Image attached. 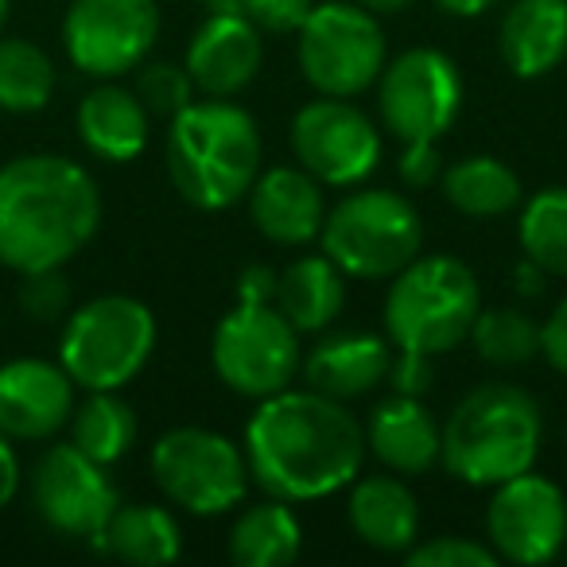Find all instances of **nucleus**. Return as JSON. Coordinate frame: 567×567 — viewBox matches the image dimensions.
I'll return each mask as SVG.
<instances>
[{
	"label": "nucleus",
	"mask_w": 567,
	"mask_h": 567,
	"mask_svg": "<svg viewBox=\"0 0 567 567\" xmlns=\"http://www.w3.org/2000/svg\"><path fill=\"white\" fill-rule=\"evenodd\" d=\"M463 110V74L443 51L412 48L385 63L378 79L381 128L401 144L440 141Z\"/></svg>",
	"instance_id": "9b49d317"
},
{
	"label": "nucleus",
	"mask_w": 567,
	"mask_h": 567,
	"mask_svg": "<svg viewBox=\"0 0 567 567\" xmlns=\"http://www.w3.org/2000/svg\"><path fill=\"white\" fill-rule=\"evenodd\" d=\"M540 409L517 385H482L451 409L440 463L466 486H489L533 471L540 455Z\"/></svg>",
	"instance_id": "20e7f679"
},
{
	"label": "nucleus",
	"mask_w": 567,
	"mask_h": 567,
	"mask_svg": "<svg viewBox=\"0 0 567 567\" xmlns=\"http://www.w3.org/2000/svg\"><path fill=\"white\" fill-rule=\"evenodd\" d=\"M190 94H195V82H190L187 66L179 63H148L136 79V97L144 102V110L152 117H167L183 113L190 105Z\"/></svg>",
	"instance_id": "2f4dec72"
},
{
	"label": "nucleus",
	"mask_w": 567,
	"mask_h": 567,
	"mask_svg": "<svg viewBox=\"0 0 567 567\" xmlns=\"http://www.w3.org/2000/svg\"><path fill=\"white\" fill-rule=\"evenodd\" d=\"M303 551V525L292 513V502L268 497L249 509L229 528V559L237 567H288Z\"/></svg>",
	"instance_id": "a878e982"
},
{
	"label": "nucleus",
	"mask_w": 567,
	"mask_h": 567,
	"mask_svg": "<svg viewBox=\"0 0 567 567\" xmlns=\"http://www.w3.org/2000/svg\"><path fill=\"white\" fill-rule=\"evenodd\" d=\"M156 350V316L133 296H97L66 316L59 365L86 393L125 389Z\"/></svg>",
	"instance_id": "423d86ee"
},
{
	"label": "nucleus",
	"mask_w": 567,
	"mask_h": 567,
	"mask_svg": "<svg viewBox=\"0 0 567 567\" xmlns=\"http://www.w3.org/2000/svg\"><path fill=\"white\" fill-rule=\"evenodd\" d=\"M404 564L409 567H494L502 564L489 544L466 540V536H435V540L412 544L404 551Z\"/></svg>",
	"instance_id": "473e14b6"
},
{
	"label": "nucleus",
	"mask_w": 567,
	"mask_h": 567,
	"mask_svg": "<svg viewBox=\"0 0 567 567\" xmlns=\"http://www.w3.org/2000/svg\"><path fill=\"white\" fill-rule=\"evenodd\" d=\"M440 443L443 427L420 396L393 393L365 420V451L401 478H420L432 471L440 463Z\"/></svg>",
	"instance_id": "6ab92c4d"
},
{
	"label": "nucleus",
	"mask_w": 567,
	"mask_h": 567,
	"mask_svg": "<svg viewBox=\"0 0 567 567\" xmlns=\"http://www.w3.org/2000/svg\"><path fill=\"white\" fill-rule=\"evenodd\" d=\"M159 494L195 517H218L249 494V458L229 435L210 427H172L152 443Z\"/></svg>",
	"instance_id": "1a4fd4ad"
},
{
	"label": "nucleus",
	"mask_w": 567,
	"mask_h": 567,
	"mask_svg": "<svg viewBox=\"0 0 567 567\" xmlns=\"http://www.w3.org/2000/svg\"><path fill=\"white\" fill-rule=\"evenodd\" d=\"M74 416V381L59 362L17 358L0 365V432L9 440H51Z\"/></svg>",
	"instance_id": "dca6fc26"
},
{
	"label": "nucleus",
	"mask_w": 567,
	"mask_h": 567,
	"mask_svg": "<svg viewBox=\"0 0 567 567\" xmlns=\"http://www.w3.org/2000/svg\"><path fill=\"white\" fill-rule=\"evenodd\" d=\"M362 9H370L373 17H393V12H404L412 0H358Z\"/></svg>",
	"instance_id": "79ce46f5"
},
{
	"label": "nucleus",
	"mask_w": 567,
	"mask_h": 567,
	"mask_svg": "<svg viewBox=\"0 0 567 567\" xmlns=\"http://www.w3.org/2000/svg\"><path fill=\"white\" fill-rule=\"evenodd\" d=\"M471 342L482 362L525 365L540 354V323H533L520 308H489L474 319Z\"/></svg>",
	"instance_id": "7c9ffc66"
},
{
	"label": "nucleus",
	"mask_w": 567,
	"mask_h": 567,
	"mask_svg": "<svg viewBox=\"0 0 567 567\" xmlns=\"http://www.w3.org/2000/svg\"><path fill=\"white\" fill-rule=\"evenodd\" d=\"M292 152L323 187H358L381 164V136L350 97L319 94L292 117Z\"/></svg>",
	"instance_id": "ddd939ff"
},
{
	"label": "nucleus",
	"mask_w": 567,
	"mask_h": 567,
	"mask_svg": "<svg viewBox=\"0 0 567 567\" xmlns=\"http://www.w3.org/2000/svg\"><path fill=\"white\" fill-rule=\"evenodd\" d=\"M276 284H280V272L265 265H249L237 280V300L241 303H276Z\"/></svg>",
	"instance_id": "58836bf2"
},
{
	"label": "nucleus",
	"mask_w": 567,
	"mask_h": 567,
	"mask_svg": "<svg viewBox=\"0 0 567 567\" xmlns=\"http://www.w3.org/2000/svg\"><path fill=\"white\" fill-rule=\"evenodd\" d=\"M210 362L221 385L237 396L265 401L292 385L303 365L300 331L276 303H241L218 319L210 339Z\"/></svg>",
	"instance_id": "9d476101"
},
{
	"label": "nucleus",
	"mask_w": 567,
	"mask_h": 567,
	"mask_svg": "<svg viewBox=\"0 0 567 567\" xmlns=\"http://www.w3.org/2000/svg\"><path fill=\"white\" fill-rule=\"evenodd\" d=\"M159 40L156 0H74L63 20L71 63L97 82L121 79L148 59Z\"/></svg>",
	"instance_id": "f8f14e48"
},
{
	"label": "nucleus",
	"mask_w": 567,
	"mask_h": 567,
	"mask_svg": "<svg viewBox=\"0 0 567 567\" xmlns=\"http://www.w3.org/2000/svg\"><path fill=\"white\" fill-rule=\"evenodd\" d=\"M347 517L358 540L378 551H409L420 536L416 494L393 471L354 478L347 497Z\"/></svg>",
	"instance_id": "412c9836"
},
{
	"label": "nucleus",
	"mask_w": 567,
	"mask_h": 567,
	"mask_svg": "<svg viewBox=\"0 0 567 567\" xmlns=\"http://www.w3.org/2000/svg\"><path fill=\"white\" fill-rule=\"evenodd\" d=\"M102 226V190L82 164L51 152L0 167V265L12 272L63 268Z\"/></svg>",
	"instance_id": "f03ea898"
},
{
	"label": "nucleus",
	"mask_w": 567,
	"mask_h": 567,
	"mask_svg": "<svg viewBox=\"0 0 567 567\" xmlns=\"http://www.w3.org/2000/svg\"><path fill=\"white\" fill-rule=\"evenodd\" d=\"M540 358L551 365V370L567 378V296L540 323Z\"/></svg>",
	"instance_id": "4c0bfd02"
},
{
	"label": "nucleus",
	"mask_w": 567,
	"mask_h": 567,
	"mask_svg": "<svg viewBox=\"0 0 567 567\" xmlns=\"http://www.w3.org/2000/svg\"><path fill=\"white\" fill-rule=\"evenodd\" d=\"M4 20H9V0H0V28H4Z\"/></svg>",
	"instance_id": "c03bdc74"
},
{
	"label": "nucleus",
	"mask_w": 567,
	"mask_h": 567,
	"mask_svg": "<svg viewBox=\"0 0 567 567\" xmlns=\"http://www.w3.org/2000/svg\"><path fill=\"white\" fill-rule=\"evenodd\" d=\"M152 113L136 97V90H125L117 82H102L79 102V136L97 159L128 164L148 148Z\"/></svg>",
	"instance_id": "5701e85b"
},
{
	"label": "nucleus",
	"mask_w": 567,
	"mask_h": 567,
	"mask_svg": "<svg viewBox=\"0 0 567 567\" xmlns=\"http://www.w3.org/2000/svg\"><path fill=\"white\" fill-rule=\"evenodd\" d=\"M489 548L520 567H540L567 544V497L544 474H513L497 482L486 505Z\"/></svg>",
	"instance_id": "4468645a"
},
{
	"label": "nucleus",
	"mask_w": 567,
	"mask_h": 567,
	"mask_svg": "<svg viewBox=\"0 0 567 567\" xmlns=\"http://www.w3.org/2000/svg\"><path fill=\"white\" fill-rule=\"evenodd\" d=\"M55 94V63L28 40H0V110L40 113Z\"/></svg>",
	"instance_id": "c756f323"
},
{
	"label": "nucleus",
	"mask_w": 567,
	"mask_h": 567,
	"mask_svg": "<svg viewBox=\"0 0 567 567\" xmlns=\"http://www.w3.org/2000/svg\"><path fill=\"white\" fill-rule=\"evenodd\" d=\"M389 365H393V342L389 334H370V331H342L327 334L316 347L303 354V381L316 393H327L334 401H350L362 396L370 389H378L381 381H389Z\"/></svg>",
	"instance_id": "aec40b11"
},
{
	"label": "nucleus",
	"mask_w": 567,
	"mask_h": 567,
	"mask_svg": "<svg viewBox=\"0 0 567 567\" xmlns=\"http://www.w3.org/2000/svg\"><path fill=\"white\" fill-rule=\"evenodd\" d=\"M245 458L268 497L319 502L358 478L365 427L334 396L288 385L265 396L245 424Z\"/></svg>",
	"instance_id": "f257e3e1"
},
{
	"label": "nucleus",
	"mask_w": 567,
	"mask_h": 567,
	"mask_svg": "<svg viewBox=\"0 0 567 567\" xmlns=\"http://www.w3.org/2000/svg\"><path fill=\"white\" fill-rule=\"evenodd\" d=\"M303 79L327 97H358L385 71V32L358 0H323L296 32Z\"/></svg>",
	"instance_id": "6e6552de"
},
{
	"label": "nucleus",
	"mask_w": 567,
	"mask_h": 567,
	"mask_svg": "<svg viewBox=\"0 0 567 567\" xmlns=\"http://www.w3.org/2000/svg\"><path fill=\"white\" fill-rule=\"evenodd\" d=\"M265 63V40L249 17L210 12L187 48V74L206 97H234L252 86Z\"/></svg>",
	"instance_id": "f3484780"
},
{
	"label": "nucleus",
	"mask_w": 567,
	"mask_h": 567,
	"mask_svg": "<svg viewBox=\"0 0 567 567\" xmlns=\"http://www.w3.org/2000/svg\"><path fill=\"white\" fill-rule=\"evenodd\" d=\"M427 381H432V358L416 354V350H396L393 365H389V385H393V393L424 396Z\"/></svg>",
	"instance_id": "e433bc0d"
},
{
	"label": "nucleus",
	"mask_w": 567,
	"mask_h": 567,
	"mask_svg": "<svg viewBox=\"0 0 567 567\" xmlns=\"http://www.w3.org/2000/svg\"><path fill=\"white\" fill-rule=\"evenodd\" d=\"M482 288L471 265L451 252L416 257L393 276L385 296V334L396 350L440 358L471 339Z\"/></svg>",
	"instance_id": "39448f33"
},
{
	"label": "nucleus",
	"mask_w": 567,
	"mask_h": 567,
	"mask_svg": "<svg viewBox=\"0 0 567 567\" xmlns=\"http://www.w3.org/2000/svg\"><path fill=\"white\" fill-rule=\"evenodd\" d=\"M276 308L300 334H319L347 308V272L327 252L296 257L276 284Z\"/></svg>",
	"instance_id": "b1692460"
},
{
	"label": "nucleus",
	"mask_w": 567,
	"mask_h": 567,
	"mask_svg": "<svg viewBox=\"0 0 567 567\" xmlns=\"http://www.w3.org/2000/svg\"><path fill=\"white\" fill-rule=\"evenodd\" d=\"M167 175L183 203L226 210L241 203L260 175V128L226 97L190 102L167 128Z\"/></svg>",
	"instance_id": "7ed1b4c3"
},
{
	"label": "nucleus",
	"mask_w": 567,
	"mask_h": 567,
	"mask_svg": "<svg viewBox=\"0 0 567 567\" xmlns=\"http://www.w3.org/2000/svg\"><path fill=\"white\" fill-rule=\"evenodd\" d=\"M210 12H226V17H245V0H206Z\"/></svg>",
	"instance_id": "37998d69"
},
{
	"label": "nucleus",
	"mask_w": 567,
	"mask_h": 567,
	"mask_svg": "<svg viewBox=\"0 0 567 567\" xmlns=\"http://www.w3.org/2000/svg\"><path fill=\"white\" fill-rule=\"evenodd\" d=\"M17 489H20V458L12 451V440L0 432V509L17 497Z\"/></svg>",
	"instance_id": "ea45409f"
},
{
	"label": "nucleus",
	"mask_w": 567,
	"mask_h": 567,
	"mask_svg": "<svg viewBox=\"0 0 567 567\" xmlns=\"http://www.w3.org/2000/svg\"><path fill=\"white\" fill-rule=\"evenodd\" d=\"M32 505L48 528L94 540L121 497L102 463L82 455L74 443H51L32 471Z\"/></svg>",
	"instance_id": "2eb2a0df"
},
{
	"label": "nucleus",
	"mask_w": 567,
	"mask_h": 567,
	"mask_svg": "<svg viewBox=\"0 0 567 567\" xmlns=\"http://www.w3.org/2000/svg\"><path fill=\"white\" fill-rule=\"evenodd\" d=\"M443 198L466 218H502L517 210L525 190L509 164L494 156H466L443 167Z\"/></svg>",
	"instance_id": "bb28decb"
},
{
	"label": "nucleus",
	"mask_w": 567,
	"mask_h": 567,
	"mask_svg": "<svg viewBox=\"0 0 567 567\" xmlns=\"http://www.w3.org/2000/svg\"><path fill=\"white\" fill-rule=\"evenodd\" d=\"M502 63L517 79H544L567 55V0H517L497 32Z\"/></svg>",
	"instance_id": "4be33fe9"
},
{
	"label": "nucleus",
	"mask_w": 567,
	"mask_h": 567,
	"mask_svg": "<svg viewBox=\"0 0 567 567\" xmlns=\"http://www.w3.org/2000/svg\"><path fill=\"white\" fill-rule=\"evenodd\" d=\"M97 551L125 564H144V567H164L175 564L183 556V528L172 517V509L164 505H117L113 517L102 525V533L94 536Z\"/></svg>",
	"instance_id": "393cba45"
},
{
	"label": "nucleus",
	"mask_w": 567,
	"mask_h": 567,
	"mask_svg": "<svg viewBox=\"0 0 567 567\" xmlns=\"http://www.w3.org/2000/svg\"><path fill=\"white\" fill-rule=\"evenodd\" d=\"M323 252L358 280H393L409 260L420 257L424 221L416 206L396 190H350L323 221Z\"/></svg>",
	"instance_id": "0eeeda50"
},
{
	"label": "nucleus",
	"mask_w": 567,
	"mask_h": 567,
	"mask_svg": "<svg viewBox=\"0 0 567 567\" xmlns=\"http://www.w3.org/2000/svg\"><path fill=\"white\" fill-rule=\"evenodd\" d=\"M311 9L316 0H245V17L268 35H296Z\"/></svg>",
	"instance_id": "f704fd0d"
},
{
	"label": "nucleus",
	"mask_w": 567,
	"mask_h": 567,
	"mask_svg": "<svg viewBox=\"0 0 567 567\" xmlns=\"http://www.w3.org/2000/svg\"><path fill=\"white\" fill-rule=\"evenodd\" d=\"M435 4L451 17H482V12L494 9L497 0H435Z\"/></svg>",
	"instance_id": "a19ab883"
},
{
	"label": "nucleus",
	"mask_w": 567,
	"mask_h": 567,
	"mask_svg": "<svg viewBox=\"0 0 567 567\" xmlns=\"http://www.w3.org/2000/svg\"><path fill=\"white\" fill-rule=\"evenodd\" d=\"M66 427H71L74 447L102 466L121 463L136 440V416L117 396V389H97L82 404H74V416Z\"/></svg>",
	"instance_id": "cd10ccee"
},
{
	"label": "nucleus",
	"mask_w": 567,
	"mask_h": 567,
	"mask_svg": "<svg viewBox=\"0 0 567 567\" xmlns=\"http://www.w3.org/2000/svg\"><path fill=\"white\" fill-rule=\"evenodd\" d=\"M396 175H401L409 187L427 190L443 179V156L435 148V141H412L404 144L401 152V164H396Z\"/></svg>",
	"instance_id": "c9c22d12"
},
{
	"label": "nucleus",
	"mask_w": 567,
	"mask_h": 567,
	"mask_svg": "<svg viewBox=\"0 0 567 567\" xmlns=\"http://www.w3.org/2000/svg\"><path fill=\"white\" fill-rule=\"evenodd\" d=\"M252 226L276 245H311L323 234V183L303 167H268L249 187Z\"/></svg>",
	"instance_id": "a211bd4d"
},
{
	"label": "nucleus",
	"mask_w": 567,
	"mask_h": 567,
	"mask_svg": "<svg viewBox=\"0 0 567 567\" xmlns=\"http://www.w3.org/2000/svg\"><path fill=\"white\" fill-rule=\"evenodd\" d=\"M20 308L35 323H59L71 311V280L63 276V268L24 272V280H20Z\"/></svg>",
	"instance_id": "72a5a7b5"
},
{
	"label": "nucleus",
	"mask_w": 567,
	"mask_h": 567,
	"mask_svg": "<svg viewBox=\"0 0 567 567\" xmlns=\"http://www.w3.org/2000/svg\"><path fill=\"white\" fill-rule=\"evenodd\" d=\"M520 252L544 276H567V187H544L520 210Z\"/></svg>",
	"instance_id": "c85d7f7f"
}]
</instances>
